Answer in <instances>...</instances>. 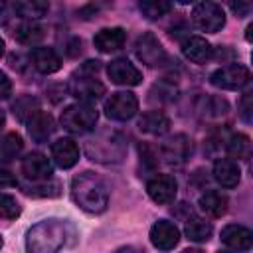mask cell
<instances>
[{
	"mask_svg": "<svg viewBox=\"0 0 253 253\" xmlns=\"http://www.w3.org/2000/svg\"><path fill=\"white\" fill-rule=\"evenodd\" d=\"M146 192H148L152 202H156V204H170L176 198V192H178L176 178L170 176V174H156L154 178L148 180Z\"/></svg>",
	"mask_w": 253,
	"mask_h": 253,
	"instance_id": "cell-9",
	"label": "cell"
},
{
	"mask_svg": "<svg viewBox=\"0 0 253 253\" xmlns=\"http://www.w3.org/2000/svg\"><path fill=\"white\" fill-rule=\"evenodd\" d=\"M115 253H134V249H132L130 245H126V247H121V249H117Z\"/></svg>",
	"mask_w": 253,
	"mask_h": 253,
	"instance_id": "cell-38",
	"label": "cell"
},
{
	"mask_svg": "<svg viewBox=\"0 0 253 253\" xmlns=\"http://www.w3.org/2000/svg\"><path fill=\"white\" fill-rule=\"evenodd\" d=\"M107 75L117 85H138L142 79V73L125 57L113 59L107 67Z\"/></svg>",
	"mask_w": 253,
	"mask_h": 253,
	"instance_id": "cell-12",
	"label": "cell"
},
{
	"mask_svg": "<svg viewBox=\"0 0 253 253\" xmlns=\"http://www.w3.org/2000/svg\"><path fill=\"white\" fill-rule=\"evenodd\" d=\"M184 231H186V237H188L190 241L204 243V241H208V239L211 237L213 227H211L210 221H206V219H202V217H192V219L186 221Z\"/></svg>",
	"mask_w": 253,
	"mask_h": 253,
	"instance_id": "cell-23",
	"label": "cell"
},
{
	"mask_svg": "<svg viewBox=\"0 0 253 253\" xmlns=\"http://www.w3.org/2000/svg\"><path fill=\"white\" fill-rule=\"evenodd\" d=\"M20 215V204L10 194H0V219H16Z\"/></svg>",
	"mask_w": 253,
	"mask_h": 253,
	"instance_id": "cell-31",
	"label": "cell"
},
{
	"mask_svg": "<svg viewBox=\"0 0 253 253\" xmlns=\"http://www.w3.org/2000/svg\"><path fill=\"white\" fill-rule=\"evenodd\" d=\"M219 253H231V251H219Z\"/></svg>",
	"mask_w": 253,
	"mask_h": 253,
	"instance_id": "cell-44",
	"label": "cell"
},
{
	"mask_svg": "<svg viewBox=\"0 0 253 253\" xmlns=\"http://www.w3.org/2000/svg\"><path fill=\"white\" fill-rule=\"evenodd\" d=\"M24 148L22 136L18 132H6L0 136V160H12L16 158Z\"/></svg>",
	"mask_w": 253,
	"mask_h": 253,
	"instance_id": "cell-25",
	"label": "cell"
},
{
	"mask_svg": "<svg viewBox=\"0 0 253 253\" xmlns=\"http://www.w3.org/2000/svg\"><path fill=\"white\" fill-rule=\"evenodd\" d=\"M138 8L148 20H158V18H162L164 14H168L172 10V4L164 2V0H144V2L138 4Z\"/></svg>",
	"mask_w": 253,
	"mask_h": 253,
	"instance_id": "cell-28",
	"label": "cell"
},
{
	"mask_svg": "<svg viewBox=\"0 0 253 253\" xmlns=\"http://www.w3.org/2000/svg\"><path fill=\"white\" fill-rule=\"evenodd\" d=\"M36 111H38V99L30 97V95H24L14 103V115L20 121H28Z\"/></svg>",
	"mask_w": 253,
	"mask_h": 253,
	"instance_id": "cell-30",
	"label": "cell"
},
{
	"mask_svg": "<svg viewBox=\"0 0 253 253\" xmlns=\"http://www.w3.org/2000/svg\"><path fill=\"white\" fill-rule=\"evenodd\" d=\"M227 196L217 190H208L200 196V208L211 217H221L227 211Z\"/></svg>",
	"mask_w": 253,
	"mask_h": 253,
	"instance_id": "cell-22",
	"label": "cell"
},
{
	"mask_svg": "<svg viewBox=\"0 0 253 253\" xmlns=\"http://www.w3.org/2000/svg\"><path fill=\"white\" fill-rule=\"evenodd\" d=\"M136 111H138V99L134 97V93L128 91L113 93L111 99L105 103V113L113 121H128L136 115Z\"/></svg>",
	"mask_w": 253,
	"mask_h": 253,
	"instance_id": "cell-6",
	"label": "cell"
},
{
	"mask_svg": "<svg viewBox=\"0 0 253 253\" xmlns=\"http://www.w3.org/2000/svg\"><path fill=\"white\" fill-rule=\"evenodd\" d=\"M8 20V6L0 2V24H4Z\"/></svg>",
	"mask_w": 253,
	"mask_h": 253,
	"instance_id": "cell-37",
	"label": "cell"
},
{
	"mask_svg": "<svg viewBox=\"0 0 253 253\" xmlns=\"http://www.w3.org/2000/svg\"><path fill=\"white\" fill-rule=\"evenodd\" d=\"M251 111H253V95L251 93H245L241 103H239V115L245 123H251Z\"/></svg>",
	"mask_w": 253,
	"mask_h": 253,
	"instance_id": "cell-33",
	"label": "cell"
},
{
	"mask_svg": "<svg viewBox=\"0 0 253 253\" xmlns=\"http://www.w3.org/2000/svg\"><path fill=\"white\" fill-rule=\"evenodd\" d=\"M138 128L148 134H164L170 128V119L162 111H146L138 121Z\"/></svg>",
	"mask_w": 253,
	"mask_h": 253,
	"instance_id": "cell-21",
	"label": "cell"
},
{
	"mask_svg": "<svg viewBox=\"0 0 253 253\" xmlns=\"http://www.w3.org/2000/svg\"><path fill=\"white\" fill-rule=\"evenodd\" d=\"M225 148H227V154H229L231 158H237V160H239V158H247L249 152H251L249 136H247V134H241V132L231 134V136L227 138Z\"/></svg>",
	"mask_w": 253,
	"mask_h": 253,
	"instance_id": "cell-26",
	"label": "cell"
},
{
	"mask_svg": "<svg viewBox=\"0 0 253 253\" xmlns=\"http://www.w3.org/2000/svg\"><path fill=\"white\" fill-rule=\"evenodd\" d=\"M229 8L233 10V14L237 16V18H243V16H247L249 14V10H251V4L249 2H231L229 4Z\"/></svg>",
	"mask_w": 253,
	"mask_h": 253,
	"instance_id": "cell-36",
	"label": "cell"
},
{
	"mask_svg": "<svg viewBox=\"0 0 253 253\" xmlns=\"http://www.w3.org/2000/svg\"><path fill=\"white\" fill-rule=\"evenodd\" d=\"M69 93L73 97H77L81 103L87 101H97L105 95V85L101 81H97L93 75L89 73H79V77H73L69 81Z\"/></svg>",
	"mask_w": 253,
	"mask_h": 253,
	"instance_id": "cell-8",
	"label": "cell"
},
{
	"mask_svg": "<svg viewBox=\"0 0 253 253\" xmlns=\"http://www.w3.org/2000/svg\"><path fill=\"white\" fill-rule=\"evenodd\" d=\"M10 95H12V81L4 71H0V99H8Z\"/></svg>",
	"mask_w": 253,
	"mask_h": 253,
	"instance_id": "cell-35",
	"label": "cell"
},
{
	"mask_svg": "<svg viewBox=\"0 0 253 253\" xmlns=\"http://www.w3.org/2000/svg\"><path fill=\"white\" fill-rule=\"evenodd\" d=\"M2 243H4V241H2V235H0V247H2Z\"/></svg>",
	"mask_w": 253,
	"mask_h": 253,
	"instance_id": "cell-43",
	"label": "cell"
},
{
	"mask_svg": "<svg viewBox=\"0 0 253 253\" xmlns=\"http://www.w3.org/2000/svg\"><path fill=\"white\" fill-rule=\"evenodd\" d=\"M14 38L24 43V45H34L38 42H42L43 38V28L36 22H22L20 26H16L14 30Z\"/></svg>",
	"mask_w": 253,
	"mask_h": 253,
	"instance_id": "cell-24",
	"label": "cell"
},
{
	"mask_svg": "<svg viewBox=\"0 0 253 253\" xmlns=\"http://www.w3.org/2000/svg\"><path fill=\"white\" fill-rule=\"evenodd\" d=\"M192 22L202 32L215 34L225 26V14L215 2H200L192 10Z\"/></svg>",
	"mask_w": 253,
	"mask_h": 253,
	"instance_id": "cell-4",
	"label": "cell"
},
{
	"mask_svg": "<svg viewBox=\"0 0 253 253\" xmlns=\"http://www.w3.org/2000/svg\"><path fill=\"white\" fill-rule=\"evenodd\" d=\"M71 196L75 204L89 213H101L109 204L107 186L93 172H81L71 180Z\"/></svg>",
	"mask_w": 253,
	"mask_h": 253,
	"instance_id": "cell-2",
	"label": "cell"
},
{
	"mask_svg": "<svg viewBox=\"0 0 253 253\" xmlns=\"http://www.w3.org/2000/svg\"><path fill=\"white\" fill-rule=\"evenodd\" d=\"M16 184H18V180H16V176L12 174V170L0 164V188H12V186H16Z\"/></svg>",
	"mask_w": 253,
	"mask_h": 253,
	"instance_id": "cell-34",
	"label": "cell"
},
{
	"mask_svg": "<svg viewBox=\"0 0 253 253\" xmlns=\"http://www.w3.org/2000/svg\"><path fill=\"white\" fill-rule=\"evenodd\" d=\"M251 79V73L245 65H239V63H231V65H223L219 69H215L211 75H210V81L211 85L219 87V89H241L249 83Z\"/></svg>",
	"mask_w": 253,
	"mask_h": 253,
	"instance_id": "cell-5",
	"label": "cell"
},
{
	"mask_svg": "<svg viewBox=\"0 0 253 253\" xmlns=\"http://www.w3.org/2000/svg\"><path fill=\"white\" fill-rule=\"evenodd\" d=\"M51 156L59 168H71L79 160V146L71 138H57L51 144Z\"/></svg>",
	"mask_w": 253,
	"mask_h": 253,
	"instance_id": "cell-18",
	"label": "cell"
},
{
	"mask_svg": "<svg viewBox=\"0 0 253 253\" xmlns=\"http://www.w3.org/2000/svg\"><path fill=\"white\" fill-rule=\"evenodd\" d=\"M47 8H49V4L47 2H40V0H32V2L30 0H24V2H16L14 4V10L20 16L30 18V22L36 20V18H42L47 12Z\"/></svg>",
	"mask_w": 253,
	"mask_h": 253,
	"instance_id": "cell-27",
	"label": "cell"
},
{
	"mask_svg": "<svg viewBox=\"0 0 253 253\" xmlns=\"http://www.w3.org/2000/svg\"><path fill=\"white\" fill-rule=\"evenodd\" d=\"M251 30H253V26L247 28V42H251Z\"/></svg>",
	"mask_w": 253,
	"mask_h": 253,
	"instance_id": "cell-41",
	"label": "cell"
},
{
	"mask_svg": "<svg viewBox=\"0 0 253 253\" xmlns=\"http://www.w3.org/2000/svg\"><path fill=\"white\" fill-rule=\"evenodd\" d=\"M22 172L32 182H45V180L51 178L53 166H51V162H49V158L45 154H42V152H30L22 160Z\"/></svg>",
	"mask_w": 253,
	"mask_h": 253,
	"instance_id": "cell-10",
	"label": "cell"
},
{
	"mask_svg": "<svg viewBox=\"0 0 253 253\" xmlns=\"http://www.w3.org/2000/svg\"><path fill=\"white\" fill-rule=\"evenodd\" d=\"M2 125H4V111L0 109V128H2Z\"/></svg>",
	"mask_w": 253,
	"mask_h": 253,
	"instance_id": "cell-42",
	"label": "cell"
},
{
	"mask_svg": "<svg viewBox=\"0 0 253 253\" xmlns=\"http://www.w3.org/2000/svg\"><path fill=\"white\" fill-rule=\"evenodd\" d=\"M136 55L142 63L148 67H162L168 61V55L162 47V43L156 40L154 34L146 32L136 40Z\"/></svg>",
	"mask_w": 253,
	"mask_h": 253,
	"instance_id": "cell-7",
	"label": "cell"
},
{
	"mask_svg": "<svg viewBox=\"0 0 253 253\" xmlns=\"http://www.w3.org/2000/svg\"><path fill=\"white\" fill-rule=\"evenodd\" d=\"M190 152V140L184 134H174L170 136L162 146H160V156L164 158L166 164L170 166H180L186 162Z\"/></svg>",
	"mask_w": 253,
	"mask_h": 253,
	"instance_id": "cell-13",
	"label": "cell"
},
{
	"mask_svg": "<svg viewBox=\"0 0 253 253\" xmlns=\"http://www.w3.org/2000/svg\"><path fill=\"white\" fill-rule=\"evenodd\" d=\"M208 109V117H221V115H225L227 113V103L223 101V99H219V97H210L208 101H206V107H204V111Z\"/></svg>",
	"mask_w": 253,
	"mask_h": 253,
	"instance_id": "cell-32",
	"label": "cell"
},
{
	"mask_svg": "<svg viewBox=\"0 0 253 253\" xmlns=\"http://www.w3.org/2000/svg\"><path fill=\"white\" fill-rule=\"evenodd\" d=\"M182 53L194 63H206L213 57V47L210 45L206 38L190 36L182 42Z\"/></svg>",
	"mask_w": 253,
	"mask_h": 253,
	"instance_id": "cell-16",
	"label": "cell"
},
{
	"mask_svg": "<svg viewBox=\"0 0 253 253\" xmlns=\"http://www.w3.org/2000/svg\"><path fill=\"white\" fill-rule=\"evenodd\" d=\"M4 47H6V43H4V40L0 38V57L4 55Z\"/></svg>",
	"mask_w": 253,
	"mask_h": 253,
	"instance_id": "cell-39",
	"label": "cell"
},
{
	"mask_svg": "<svg viewBox=\"0 0 253 253\" xmlns=\"http://www.w3.org/2000/svg\"><path fill=\"white\" fill-rule=\"evenodd\" d=\"M180 241V231L172 221L166 219H158L152 227H150V243L160 249V251H170L178 245Z\"/></svg>",
	"mask_w": 253,
	"mask_h": 253,
	"instance_id": "cell-11",
	"label": "cell"
},
{
	"mask_svg": "<svg viewBox=\"0 0 253 253\" xmlns=\"http://www.w3.org/2000/svg\"><path fill=\"white\" fill-rule=\"evenodd\" d=\"M125 42H126V34L123 28H103L93 38L95 47L103 53H111V51L121 49L125 45Z\"/></svg>",
	"mask_w": 253,
	"mask_h": 253,
	"instance_id": "cell-17",
	"label": "cell"
},
{
	"mask_svg": "<svg viewBox=\"0 0 253 253\" xmlns=\"http://www.w3.org/2000/svg\"><path fill=\"white\" fill-rule=\"evenodd\" d=\"M97 111L87 103H73L61 113V126L73 134H83L95 128Z\"/></svg>",
	"mask_w": 253,
	"mask_h": 253,
	"instance_id": "cell-3",
	"label": "cell"
},
{
	"mask_svg": "<svg viewBox=\"0 0 253 253\" xmlns=\"http://www.w3.org/2000/svg\"><path fill=\"white\" fill-rule=\"evenodd\" d=\"M182 253H204V251H200V249H184Z\"/></svg>",
	"mask_w": 253,
	"mask_h": 253,
	"instance_id": "cell-40",
	"label": "cell"
},
{
	"mask_svg": "<svg viewBox=\"0 0 253 253\" xmlns=\"http://www.w3.org/2000/svg\"><path fill=\"white\" fill-rule=\"evenodd\" d=\"M73 235H75V229L67 219L47 217L28 229L26 251L28 253H59Z\"/></svg>",
	"mask_w": 253,
	"mask_h": 253,
	"instance_id": "cell-1",
	"label": "cell"
},
{
	"mask_svg": "<svg viewBox=\"0 0 253 253\" xmlns=\"http://www.w3.org/2000/svg\"><path fill=\"white\" fill-rule=\"evenodd\" d=\"M28 132L36 142H45L53 132H55V121L49 113L45 111H36L28 121Z\"/></svg>",
	"mask_w": 253,
	"mask_h": 253,
	"instance_id": "cell-14",
	"label": "cell"
},
{
	"mask_svg": "<svg viewBox=\"0 0 253 253\" xmlns=\"http://www.w3.org/2000/svg\"><path fill=\"white\" fill-rule=\"evenodd\" d=\"M221 241L235 251H249L253 245V233L243 225L229 223L221 229Z\"/></svg>",
	"mask_w": 253,
	"mask_h": 253,
	"instance_id": "cell-15",
	"label": "cell"
},
{
	"mask_svg": "<svg viewBox=\"0 0 253 253\" xmlns=\"http://www.w3.org/2000/svg\"><path fill=\"white\" fill-rule=\"evenodd\" d=\"M24 192L34 198H55L59 196V184L57 182H40L34 186H24Z\"/></svg>",
	"mask_w": 253,
	"mask_h": 253,
	"instance_id": "cell-29",
	"label": "cell"
},
{
	"mask_svg": "<svg viewBox=\"0 0 253 253\" xmlns=\"http://www.w3.org/2000/svg\"><path fill=\"white\" fill-rule=\"evenodd\" d=\"M213 178L223 186V188H235L241 180V170L235 160L231 158H219L213 164Z\"/></svg>",
	"mask_w": 253,
	"mask_h": 253,
	"instance_id": "cell-19",
	"label": "cell"
},
{
	"mask_svg": "<svg viewBox=\"0 0 253 253\" xmlns=\"http://www.w3.org/2000/svg\"><path fill=\"white\" fill-rule=\"evenodd\" d=\"M30 59L34 63V67L40 73H55L61 67V59L59 55L51 49V47H34L30 53Z\"/></svg>",
	"mask_w": 253,
	"mask_h": 253,
	"instance_id": "cell-20",
	"label": "cell"
}]
</instances>
